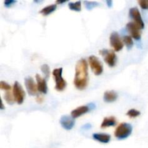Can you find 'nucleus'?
Returning <instances> with one entry per match:
<instances>
[{
  "label": "nucleus",
  "mask_w": 148,
  "mask_h": 148,
  "mask_svg": "<svg viewBox=\"0 0 148 148\" xmlns=\"http://www.w3.org/2000/svg\"><path fill=\"white\" fill-rule=\"evenodd\" d=\"M64 2H66V1H56V3H57V4H61V3H64Z\"/></svg>",
  "instance_id": "nucleus-29"
},
{
  "label": "nucleus",
  "mask_w": 148,
  "mask_h": 148,
  "mask_svg": "<svg viewBox=\"0 0 148 148\" xmlns=\"http://www.w3.org/2000/svg\"><path fill=\"white\" fill-rule=\"evenodd\" d=\"M132 132V127L127 123H121L116 129L114 135L119 140H124L127 138Z\"/></svg>",
  "instance_id": "nucleus-2"
},
{
  "label": "nucleus",
  "mask_w": 148,
  "mask_h": 148,
  "mask_svg": "<svg viewBox=\"0 0 148 148\" xmlns=\"http://www.w3.org/2000/svg\"><path fill=\"white\" fill-rule=\"evenodd\" d=\"M36 81H37V87L38 90L40 93L46 94L48 91V87L46 81L44 78L40 77V75H36Z\"/></svg>",
  "instance_id": "nucleus-12"
},
{
  "label": "nucleus",
  "mask_w": 148,
  "mask_h": 148,
  "mask_svg": "<svg viewBox=\"0 0 148 148\" xmlns=\"http://www.w3.org/2000/svg\"><path fill=\"white\" fill-rule=\"evenodd\" d=\"M90 110V108L88 106H79L78 108L74 109L71 112V116H72V117L73 119L78 118V117L81 116L83 114L88 113Z\"/></svg>",
  "instance_id": "nucleus-13"
},
{
  "label": "nucleus",
  "mask_w": 148,
  "mask_h": 148,
  "mask_svg": "<svg viewBox=\"0 0 148 148\" xmlns=\"http://www.w3.org/2000/svg\"><path fill=\"white\" fill-rule=\"evenodd\" d=\"M74 85L78 90L85 89L88 85V63L85 59H81L75 66V76Z\"/></svg>",
  "instance_id": "nucleus-1"
},
{
  "label": "nucleus",
  "mask_w": 148,
  "mask_h": 148,
  "mask_svg": "<svg viewBox=\"0 0 148 148\" xmlns=\"http://www.w3.org/2000/svg\"><path fill=\"white\" fill-rule=\"evenodd\" d=\"M41 71L43 74L45 75V76L46 77V78H48L50 75V68L49 66L46 64H44L41 66Z\"/></svg>",
  "instance_id": "nucleus-22"
},
{
  "label": "nucleus",
  "mask_w": 148,
  "mask_h": 148,
  "mask_svg": "<svg viewBox=\"0 0 148 148\" xmlns=\"http://www.w3.org/2000/svg\"><path fill=\"white\" fill-rule=\"evenodd\" d=\"M88 61H89V64L91 69L95 75H100L103 73V67L102 63L98 57L95 56H90L88 59Z\"/></svg>",
  "instance_id": "nucleus-6"
},
{
  "label": "nucleus",
  "mask_w": 148,
  "mask_h": 148,
  "mask_svg": "<svg viewBox=\"0 0 148 148\" xmlns=\"http://www.w3.org/2000/svg\"><path fill=\"white\" fill-rule=\"evenodd\" d=\"M60 124L64 129L66 130H70L75 126V120L72 117L69 116H63L60 119Z\"/></svg>",
  "instance_id": "nucleus-11"
},
{
  "label": "nucleus",
  "mask_w": 148,
  "mask_h": 148,
  "mask_svg": "<svg viewBox=\"0 0 148 148\" xmlns=\"http://www.w3.org/2000/svg\"><path fill=\"white\" fill-rule=\"evenodd\" d=\"M107 4H108V7H111V4H112V1H107Z\"/></svg>",
  "instance_id": "nucleus-28"
},
{
  "label": "nucleus",
  "mask_w": 148,
  "mask_h": 148,
  "mask_svg": "<svg viewBox=\"0 0 148 148\" xmlns=\"http://www.w3.org/2000/svg\"><path fill=\"white\" fill-rule=\"evenodd\" d=\"M62 70L63 69L60 67L56 68L53 71V77L56 82L55 89L57 91H63L66 87V80L62 77Z\"/></svg>",
  "instance_id": "nucleus-3"
},
{
  "label": "nucleus",
  "mask_w": 148,
  "mask_h": 148,
  "mask_svg": "<svg viewBox=\"0 0 148 148\" xmlns=\"http://www.w3.org/2000/svg\"><path fill=\"white\" fill-rule=\"evenodd\" d=\"M4 99H5L6 102L8 104H10V105H12L14 103V101H15L13 93H12L10 91H7V92H5V94H4Z\"/></svg>",
  "instance_id": "nucleus-18"
},
{
  "label": "nucleus",
  "mask_w": 148,
  "mask_h": 148,
  "mask_svg": "<svg viewBox=\"0 0 148 148\" xmlns=\"http://www.w3.org/2000/svg\"><path fill=\"white\" fill-rule=\"evenodd\" d=\"M14 3H15V1H12V0H7V1H4V4H5L6 7H10V6L12 5Z\"/></svg>",
  "instance_id": "nucleus-26"
},
{
  "label": "nucleus",
  "mask_w": 148,
  "mask_h": 148,
  "mask_svg": "<svg viewBox=\"0 0 148 148\" xmlns=\"http://www.w3.org/2000/svg\"><path fill=\"white\" fill-rule=\"evenodd\" d=\"M36 101H37L38 103H42L43 101V97L41 95H38L37 98H36Z\"/></svg>",
  "instance_id": "nucleus-27"
},
{
  "label": "nucleus",
  "mask_w": 148,
  "mask_h": 148,
  "mask_svg": "<svg viewBox=\"0 0 148 148\" xmlns=\"http://www.w3.org/2000/svg\"><path fill=\"white\" fill-rule=\"evenodd\" d=\"M12 93L16 102L18 104L23 103L25 100V93L21 85L18 82H15L13 85Z\"/></svg>",
  "instance_id": "nucleus-5"
},
{
  "label": "nucleus",
  "mask_w": 148,
  "mask_h": 148,
  "mask_svg": "<svg viewBox=\"0 0 148 148\" xmlns=\"http://www.w3.org/2000/svg\"><path fill=\"white\" fill-rule=\"evenodd\" d=\"M25 85L26 89H27V92L30 95H36L37 94L38 87L35 83V81L31 77H27L25 79Z\"/></svg>",
  "instance_id": "nucleus-10"
},
{
  "label": "nucleus",
  "mask_w": 148,
  "mask_h": 148,
  "mask_svg": "<svg viewBox=\"0 0 148 148\" xmlns=\"http://www.w3.org/2000/svg\"><path fill=\"white\" fill-rule=\"evenodd\" d=\"M138 4L143 10H148V0H140L138 1Z\"/></svg>",
  "instance_id": "nucleus-25"
},
{
  "label": "nucleus",
  "mask_w": 148,
  "mask_h": 148,
  "mask_svg": "<svg viewBox=\"0 0 148 148\" xmlns=\"http://www.w3.org/2000/svg\"><path fill=\"white\" fill-rule=\"evenodd\" d=\"M123 40H124V43L127 45V47L129 49H131L133 46V40H132V38L130 36H124L123 38Z\"/></svg>",
  "instance_id": "nucleus-20"
},
{
  "label": "nucleus",
  "mask_w": 148,
  "mask_h": 148,
  "mask_svg": "<svg viewBox=\"0 0 148 148\" xmlns=\"http://www.w3.org/2000/svg\"><path fill=\"white\" fill-rule=\"evenodd\" d=\"M92 137L94 140L101 143H108L111 140V136L107 134L95 133V134H93Z\"/></svg>",
  "instance_id": "nucleus-15"
},
{
  "label": "nucleus",
  "mask_w": 148,
  "mask_h": 148,
  "mask_svg": "<svg viewBox=\"0 0 148 148\" xmlns=\"http://www.w3.org/2000/svg\"><path fill=\"white\" fill-rule=\"evenodd\" d=\"M118 98V94L114 90H108L104 93L103 100L106 103H112L116 101Z\"/></svg>",
  "instance_id": "nucleus-14"
},
{
  "label": "nucleus",
  "mask_w": 148,
  "mask_h": 148,
  "mask_svg": "<svg viewBox=\"0 0 148 148\" xmlns=\"http://www.w3.org/2000/svg\"><path fill=\"white\" fill-rule=\"evenodd\" d=\"M130 16L131 18L134 20V23L139 26L141 29H143L145 27V23L142 18L141 14L137 7H132L130 10Z\"/></svg>",
  "instance_id": "nucleus-9"
},
{
  "label": "nucleus",
  "mask_w": 148,
  "mask_h": 148,
  "mask_svg": "<svg viewBox=\"0 0 148 148\" xmlns=\"http://www.w3.org/2000/svg\"><path fill=\"white\" fill-rule=\"evenodd\" d=\"M127 29L131 35V37L135 40H140L141 38V30L142 29L136 24L135 23L130 22L127 24Z\"/></svg>",
  "instance_id": "nucleus-8"
},
{
  "label": "nucleus",
  "mask_w": 148,
  "mask_h": 148,
  "mask_svg": "<svg viewBox=\"0 0 148 148\" xmlns=\"http://www.w3.org/2000/svg\"><path fill=\"white\" fill-rule=\"evenodd\" d=\"M56 7H57V6H56V4H51V5L47 6V7H45L44 8L42 9V10L40 11V13L44 16L49 15V14H50L51 13L53 12L56 10Z\"/></svg>",
  "instance_id": "nucleus-17"
},
{
  "label": "nucleus",
  "mask_w": 148,
  "mask_h": 148,
  "mask_svg": "<svg viewBox=\"0 0 148 148\" xmlns=\"http://www.w3.org/2000/svg\"><path fill=\"white\" fill-rule=\"evenodd\" d=\"M4 105H3V103H2V101H1V109H4Z\"/></svg>",
  "instance_id": "nucleus-30"
},
{
  "label": "nucleus",
  "mask_w": 148,
  "mask_h": 148,
  "mask_svg": "<svg viewBox=\"0 0 148 148\" xmlns=\"http://www.w3.org/2000/svg\"><path fill=\"white\" fill-rule=\"evenodd\" d=\"M99 53L103 57L104 61L108 64V66H109L110 67H113L115 66L117 57L114 51L108 50V49H102L100 51Z\"/></svg>",
  "instance_id": "nucleus-4"
},
{
  "label": "nucleus",
  "mask_w": 148,
  "mask_h": 148,
  "mask_svg": "<svg viewBox=\"0 0 148 148\" xmlns=\"http://www.w3.org/2000/svg\"><path fill=\"white\" fill-rule=\"evenodd\" d=\"M116 124V119L115 117L110 116V117H106L102 121L101 127V128H106L108 127H112V126H115Z\"/></svg>",
  "instance_id": "nucleus-16"
},
{
  "label": "nucleus",
  "mask_w": 148,
  "mask_h": 148,
  "mask_svg": "<svg viewBox=\"0 0 148 148\" xmlns=\"http://www.w3.org/2000/svg\"><path fill=\"white\" fill-rule=\"evenodd\" d=\"M140 111H137L136 109H130L128 112L127 113V115L130 118H136L140 115Z\"/></svg>",
  "instance_id": "nucleus-21"
},
{
  "label": "nucleus",
  "mask_w": 148,
  "mask_h": 148,
  "mask_svg": "<svg viewBox=\"0 0 148 148\" xmlns=\"http://www.w3.org/2000/svg\"><path fill=\"white\" fill-rule=\"evenodd\" d=\"M12 87L9 85L7 82H4V81H1L0 82V89L4 90L6 91H10L11 90Z\"/></svg>",
  "instance_id": "nucleus-24"
},
{
  "label": "nucleus",
  "mask_w": 148,
  "mask_h": 148,
  "mask_svg": "<svg viewBox=\"0 0 148 148\" xmlns=\"http://www.w3.org/2000/svg\"><path fill=\"white\" fill-rule=\"evenodd\" d=\"M110 44L115 51H120L124 48V43L116 32H113L110 36Z\"/></svg>",
  "instance_id": "nucleus-7"
},
{
  "label": "nucleus",
  "mask_w": 148,
  "mask_h": 148,
  "mask_svg": "<svg viewBox=\"0 0 148 148\" xmlns=\"http://www.w3.org/2000/svg\"><path fill=\"white\" fill-rule=\"evenodd\" d=\"M84 3H85V4L86 5V8L88 9V10H91L92 8H93V7H97V6L99 5V4H98V2H96V1H84Z\"/></svg>",
  "instance_id": "nucleus-23"
},
{
  "label": "nucleus",
  "mask_w": 148,
  "mask_h": 148,
  "mask_svg": "<svg viewBox=\"0 0 148 148\" xmlns=\"http://www.w3.org/2000/svg\"><path fill=\"white\" fill-rule=\"evenodd\" d=\"M69 8L73 11L79 12L81 10V1H78L76 2H69Z\"/></svg>",
  "instance_id": "nucleus-19"
}]
</instances>
